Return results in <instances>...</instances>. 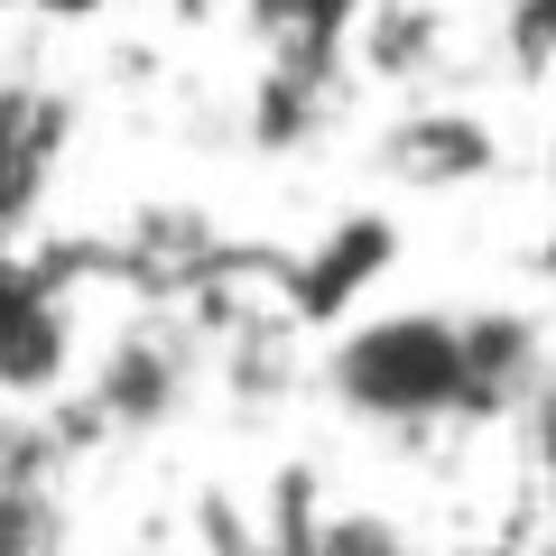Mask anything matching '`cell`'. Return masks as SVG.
I'll return each instance as SVG.
<instances>
[{"instance_id":"6da1fadb","label":"cell","mask_w":556,"mask_h":556,"mask_svg":"<svg viewBox=\"0 0 556 556\" xmlns=\"http://www.w3.org/2000/svg\"><path fill=\"white\" fill-rule=\"evenodd\" d=\"M325 399L390 437L464 427V316H445V306L343 316L325 343Z\"/></svg>"},{"instance_id":"7a4b0ae2","label":"cell","mask_w":556,"mask_h":556,"mask_svg":"<svg viewBox=\"0 0 556 556\" xmlns=\"http://www.w3.org/2000/svg\"><path fill=\"white\" fill-rule=\"evenodd\" d=\"M75 380V269L0 251V399H56Z\"/></svg>"},{"instance_id":"3957f363","label":"cell","mask_w":556,"mask_h":556,"mask_svg":"<svg viewBox=\"0 0 556 556\" xmlns=\"http://www.w3.org/2000/svg\"><path fill=\"white\" fill-rule=\"evenodd\" d=\"M538 380H547V325L519 306H473L464 316V427H510Z\"/></svg>"},{"instance_id":"277c9868","label":"cell","mask_w":556,"mask_h":556,"mask_svg":"<svg viewBox=\"0 0 556 556\" xmlns=\"http://www.w3.org/2000/svg\"><path fill=\"white\" fill-rule=\"evenodd\" d=\"M186 380H195V343H186L177 325H130V334L102 353V371H93V408L112 417V427H159L186 399Z\"/></svg>"},{"instance_id":"5b68a950","label":"cell","mask_w":556,"mask_h":556,"mask_svg":"<svg viewBox=\"0 0 556 556\" xmlns=\"http://www.w3.org/2000/svg\"><path fill=\"white\" fill-rule=\"evenodd\" d=\"M390 269V223L380 214H353V223H334L325 232V251H306V260H288L278 269V298H288V316H343L353 298H371V278Z\"/></svg>"},{"instance_id":"8992f818","label":"cell","mask_w":556,"mask_h":556,"mask_svg":"<svg viewBox=\"0 0 556 556\" xmlns=\"http://www.w3.org/2000/svg\"><path fill=\"white\" fill-rule=\"evenodd\" d=\"M380 167H390L399 186H482L501 167V139L482 130L473 112H408L380 139Z\"/></svg>"},{"instance_id":"52a82bcc","label":"cell","mask_w":556,"mask_h":556,"mask_svg":"<svg viewBox=\"0 0 556 556\" xmlns=\"http://www.w3.org/2000/svg\"><path fill=\"white\" fill-rule=\"evenodd\" d=\"M269 556H417L390 510H288L269 529Z\"/></svg>"},{"instance_id":"ba28073f","label":"cell","mask_w":556,"mask_h":556,"mask_svg":"<svg viewBox=\"0 0 556 556\" xmlns=\"http://www.w3.org/2000/svg\"><path fill=\"white\" fill-rule=\"evenodd\" d=\"M241 10L288 65H343V47L362 28V0H241Z\"/></svg>"},{"instance_id":"9c48e42d","label":"cell","mask_w":556,"mask_h":556,"mask_svg":"<svg viewBox=\"0 0 556 556\" xmlns=\"http://www.w3.org/2000/svg\"><path fill=\"white\" fill-rule=\"evenodd\" d=\"M519 473H529V492H538V510L556 519V362H547V380H538L529 399H519Z\"/></svg>"},{"instance_id":"30bf717a","label":"cell","mask_w":556,"mask_h":556,"mask_svg":"<svg viewBox=\"0 0 556 556\" xmlns=\"http://www.w3.org/2000/svg\"><path fill=\"white\" fill-rule=\"evenodd\" d=\"M538 269H547V278H556V232H547V251H538Z\"/></svg>"}]
</instances>
